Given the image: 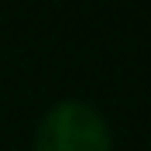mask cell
<instances>
[{
	"instance_id": "1",
	"label": "cell",
	"mask_w": 151,
	"mask_h": 151,
	"mask_svg": "<svg viewBox=\"0 0 151 151\" xmlns=\"http://www.w3.org/2000/svg\"><path fill=\"white\" fill-rule=\"evenodd\" d=\"M31 151H113L110 120L86 100H58L38 120Z\"/></svg>"
}]
</instances>
